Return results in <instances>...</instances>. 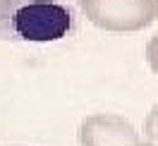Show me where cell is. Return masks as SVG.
Instances as JSON below:
<instances>
[{"mask_svg": "<svg viewBox=\"0 0 158 146\" xmlns=\"http://www.w3.org/2000/svg\"><path fill=\"white\" fill-rule=\"evenodd\" d=\"M81 146H141V136L127 117L115 113H96L79 125Z\"/></svg>", "mask_w": 158, "mask_h": 146, "instance_id": "3957f363", "label": "cell"}, {"mask_svg": "<svg viewBox=\"0 0 158 146\" xmlns=\"http://www.w3.org/2000/svg\"><path fill=\"white\" fill-rule=\"evenodd\" d=\"M81 15L103 31H141L158 19V0H79Z\"/></svg>", "mask_w": 158, "mask_h": 146, "instance_id": "7a4b0ae2", "label": "cell"}, {"mask_svg": "<svg viewBox=\"0 0 158 146\" xmlns=\"http://www.w3.org/2000/svg\"><path fill=\"white\" fill-rule=\"evenodd\" d=\"M146 62L151 67V72L158 74V34L146 43Z\"/></svg>", "mask_w": 158, "mask_h": 146, "instance_id": "5b68a950", "label": "cell"}, {"mask_svg": "<svg viewBox=\"0 0 158 146\" xmlns=\"http://www.w3.org/2000/svg\"><path fill=\"white\" fill-rule=\"evenodd\" d=\"M141 146H158V103L148 110L146 120H144V139Z\"/></svg>", "mask_w": 158, "mask_h": 146, "instance_id": "277c9868", "label": "cell"}, {"mask_svg": "<svg viewBox=\"0 0 158 146\" xmlns=\"http://www.w3.org/2000/svg\"><path fill=\"white\" fill-rule=\"evenodd\" d=\"M74 24V0H0V41L53 43Z\"/></svg>", "mask_w": 158, "mask_h": 146, "instance_id": "6da1fadb", "label": "cell"}]
</instances>
